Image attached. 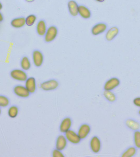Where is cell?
I'll list each match as a JSON object with an SVG mask.
<instances>
[{
  "label": "cell",
  "instance_id": "6da1fadb",
  "mask_svg": "<svg viewBox=\"0 0 140 157\" xmlns=\"http://www.w3.org/2000/svg\"><path fill=\"white\" fill-rule=\"evenodd\" d=\"M10 76L15 80L19 82H25L28 78L26 73L23 70L14 69L10 72Z\"/></svg>",
  "mask_w": 140,
  "mask_h": 157
},
{
  "label": "cell",
  "instance_id": "7a4b0ae2",
  "mask_svg": "<svg viewBox=\"0 0 140 157\" xmlns=\"http://www.w3.org/2000/svg\"><path fill=\"white\" fill-rule=\"evenodd\" d=\"M14 93L18 98H27L30 96V93L26 88L25 86L17 85L13 88Z\"/></svg>",
  "mask_w": 140,
  "mask_h": 157
},
{
  "label": "cell",
  "instance_id": "3957f363",
  "mask_svg": "<svg viewBox=\"0 0 140 157\" xmlns=\"http://www.w3.org/2000/svg\"><path fill=\"white\" fill-rule=\"evenodd\" d=\"M59 83L56 80L52 79L43 82L40 85L42 90L44 91H51L57 89Z\"/></svg>",
  "mask_w": 140,
  "mask_h": 157
},
{
  "label": "cell",
  "instance_id": "277c9868",
  "mask_svg": "<svg viewBox=\"0 0 140 157\" xmlns=\"http://www.w3.org/2000/svg\"><path fill=\"white\" fill-rule=\"evenodd\" d=\"M65 136L68 141L74 144H78L82 140L77 132L71 129L65 132Z\"/></svg>",
  "mask_w": 140,
  "mask_h": 157
},
{
  "label": "cell",
  "instance_id": "5b68a950",
  "mask_svg": "<svg viewBox=\"0 0 140 157\" xmlns=\"http://www.w3.org/2000/svg\"><path fill=\"white\" fill-rule=\"evenodd\" d=\"M90 147L92 152L98 153L100 151L102 148V143L100 139L97 136L92 137L90 141Z\"/></svg>",
  "mask_w": 140,
  "mask_h": 157
},
{
  "label": "cell",
  "instance_id": "8992f818",
  "mask_svg": "<svg viewBox=\"0 0 140 157\" xmlns=\"http://www.w3.org/2000/svg\"><path fill=\"white\" fill-rule=\"evenodd\" d=\"M120 84V80L116 77H113L108 80L104 86V90L112 91L119 86Z\"/></svg>",
  "mask_w": 140,
  "mask_h": 157
},
{
  "label": "cell",
  "instance_id": "52a82bcc",
  "mask_svg": "<svg viewBox=\"0 0 140 157\" xmlns=\"http://www.w3.org/2000/svg\"><path fill=\"white\" fill-rule=\"evenodd\" d=\"M125 125L126 128L135 131L140 129V122L132 118H128L125 120Z\"/></svg>",
  "mask_w": 140,
  "mask_h": 157
},
{
  "label": "cell",
  "instance_id": "ba28073f",
  "mask_svg": "<svg viewBox=\"0 0 140 157\" xmlns=\"http://www.w3.org/2000/svg\"><path fill=\"white\" fill-rule=\"evenodd\" d=\"M91 131V126L88 124L84 123L80 126L77 133L81 139L84 140L88 137Z\"/></svg>",
  "mask_w": 140,
  "mask_h": 157
},
{
  "label": "cell",
  "instance_id": "9c48e42d",
  "mask_svg": "<svg viewBox=\"0 0 140 157\" xmlns=\"http://www.w3.org/2000/svg\"><path fill=\"white\" fill-rule=\"evenodd\" d=\"M72 119L70 117H66L63 119L60 124L59 130L62 133H65L69 130L71 129L72 126Z\"/></svg>",
  "mask_w": 140,
  "mask_h": 157
},
{
  "label": "cell",
  "instance_id": "30bf717a",
  "mask_svg": "<svg viewBox=\"0 0 140 157\" xmlns=\"http://www.w3.org/2000/svg\"><path fill=\"white\" fill-rule=\"evenodd\" d=\"M67 140L65 136L59 135L56 138L55 148L61 151H63L67 146Z\"/></svg>",
  "mask_w": 140,
  "mask_h": 157
},
{
  "label": "cell",
  "instance_id": "8fae6325",
  "mask_svg": "<svg viewBox=\"0 0 140 157\" xmlns=\"http://www.w3.org/2000/svg\"><path fill=\"white\" fill-rule=\"evenodd\" d=\"M57 34V29L55 26H51L48 29L45 33V40L47 42L52 41Z\"/></svg>",
  "mask_w": 140,
  "mask_h": 157
},
{
  "label": "cell",
  "instance_id": "7c38bea8",
  "mask_svg": "<svg viewBox=\"0 0 140 157\" xmlns=\"http://www.w3.org/2000/svg\"><path fill=\"white\" fill-rule=\"evenodd\" d=\"M25 87L30 94H33L37 90L36 82L35 78L29 77L25 81Z\"/></svg>",
  "mask_w": 140,
  "mask_h": 157
},
{
  "label": "cell",
  "instance_id": "4fadbf2b",
  "mask_svg": "<svg viewBox=\"0 0 140 157\" xmlns=\"http://www.w3.org/2000/svg\"><path fill=\"white\" fill-rule=\"evenodd\" d=\"M33 61L34 65L37 67H40L44 61V56L41 52L38 50H35L33 52Z\"/></svg>",
  "mask_w": 140,
  "mask_h": 157
},
{
  "label": "cell",
  "instance_id": "5bb4252c",
  "mask_svg": "<svg viewBox=\"0 0 140 157\" xmlns=\"http://www.w3.org/2000/svg\"><path fill=\"white\" fill-rule=\"evenodd\" d=\"M137 150L135 146H130L122 152L120 156L122 157H134L137 154Z\"/></svg>",
  "mask_w": 140,
  "mask_h": 157
},
{
  "label": "cell",
  "instance_id": "9a60e30c",
  "mask_svg": "<svg viewBox=\"0 0 140 157\" xmlns=\"http://www.w3.org/2000/svg\"><path fill=\"white\" fill-rule=\"evenodd\" d=\"M25 24V18L23 17L14 18L11 21V25L14 28H19L24 26Z\"/></svg>",
  "mask_w": 140,
  "mask_h": 157
},
{
  "label": "cell",
  "instance_id": "2e32d148",
  "mask_svg": "<svg viewBox=\"0 0 140 157\" xmlns=\"http://www.w3.org/2000/svg\"><path fill=\"white\" fill-rule=\"evenodd\" d=\"M107 26L103 23H98L93 27L92 29V34L94 35H98L103 33L106 30Z\"/></svg>",
  "mask_w": 140,
  "mask_h": 157
},
{
  "label": "cell",
  "instance_id": "e0dca14e",
  "mask_svg": "<svg viewBox=\"0 0 140 157\" xmlns=\"http://www.w3.org/2000/svg\"><path fill=\"white\" fill-rule=\"evenodd\" d=\"M103 95L104 98L111 103L115 102L117 100V96L112 91L104 90Z\"/></svg>",
  "mask_w": 140,
  "mask_h": 157
},
{
  "label": "cell",
  "instance_id": "ac0fdd59",
  "mask_svg": "<svg viewBox=\"0 0 140 157\" xmlns=\"http://www.w3.org/2000/svg\"><path fill=\"white\" fill-rule=\"evenodd\" d=\"M19 107L17 105H12L7 110L8 116L11 118H15L17 117L19 113Z\"/></svg>",
  "mask_w": 140,
  "mask_h": 157
},
{
  "label": "cell",
  "instance_id": "d6986e66",
  "mask_svg": "<svg viewBox=\"0 0 140 157\" xmlns=\"http://www.w3.org/2000/svg\"><path fill=\"white\" fill-rule=\"evenodd\" d=\"M119 29L117 27H114L111 28L107 32L106 38L108 40H111L118 35Z\"/></svg>",
  "mask_w": 140,
  "mask_h": 157
},
{
  "label": "cell",
  "instance_id": "ffe728a7",
  "mask_svg": "<svg viewBox=\"0 0 140 157\" xmlns=\"http://www.w3.org/2000/svg\"><path fill=\"white\" fill-rule=\"evenodd\" d=\"M69 11L72 16H77L78 13L79 6L74 1H70L68 4Z\"/></svg>",
  "mask_w": 140,
  "mask_h": 157
},
{
  "label": "cell",
  "instance_id": "44dd1931",
  "mask_svg": "<svg viewBox=\"0 0 140 157\" xmlns=\"http://www.w3.org/2000/svg\"><path fill=\"white\" fill-rule=\"evenodd\" d=\"M37 30L39 35H45L46 33V27L45 22L44 21L41 20L38 22L37 25Z\"/></svg>",
  "mask_w": 140,
  "mask_h": 157
},
{
  "label": "cell",
  "instance_id": "7402d4cb",
  "mask_svg": "<svg viewBox=\"0 0 140 157\" xmlns=\"http://www.w3.org/2000/svg\"><path fill=\"white\" fill-rule=\"evenodd\" d=\"M78 13L83 18H88L91 17V12L84 6H80L78 8Z\"/></svg>",
  "mask_w": 140,
  "mask_h": 157
},
{
  "label": "cell",
  "instance_id": "603a6c76",
  "mask_svg": "<svg viewBox=\"0 0 140 157\" xmlns=\"http://www.w3.org/2000/svg\"><path fill=\"white\" fill-rule=\"evenodd\" d=\"M20 64L21 67L22 69L25 71H28L29 70L31 66L30 61L27 56H24L22 59Z\"/></svg>",
  "mask_w": 140,
  "mask_h": 157
},
{
  "label": "cell",
  "instance_id": "cb8c5ba5",
  "mask_svg": "<svg viewBox=\"0 0 140 157\" xmlns=\"http://www.w3.org/2000/svg\"><path fill=\"white\" fill-rule=\"evenodd\" d=\"M133 142L137 149H140V130L134 131Z\"/></svg>",
  "mask_w": 140,
  "mask_h": 157
},
{
  "label": "cell",
  "instance_id": "d4e9b609",
  "mask_svg": "<svg viewBox=\"0 0 140 157\" xmlns=\"http://www.w3.org/2000/svg\"><path fill=\"white\" fill-rule=\"evenodd\" d=\"M10 104L9 98L6 95L0 94V107L1 108H6Z\"/></svg>",
  "mask_w": 140,
  "mask_h": 157
},
{
  "label": "cell",
  "instance_id": "484cf974",
  "mask_svg": "<svg viewBox=\"0 0 140 157\" xmlns=\"http://www.w3.org/2000/svg\"><path fill=\"white\" fill-rule=\"evenodd\" d=\"M36 17L34 15H30L25 18V24L29 26L33 25L36 20Z\"/></svg>",
  "mask_w": 140,
  "mask_h": 157
},
{
  "label": "cell",
  "instance_id": "4316f807",
  "mask_svg": "<svg viewBox=\"0 0 140 157\" xmlns=\"http://www.w3.org/2000/svg\"><path fill=\"white\" fill-rule=\"evenodd\" d=\"M52 154V156L53 157H64V155L63 153H62L61 151L59 150L56 149V148L53 150Z\"/></svg>",
  "mask_w": 140,
  "mask_h": 157
},
{
  "label": "cell",
  "instance_id": "83f0119b",
  "mask_svg": "<svg viewBox=\"0 0 140 157\" xmlns=\"http://www.w3.org/2000/svg\"><path fill=\"white\" fill-rule=\"evenodd\" d=\"M133 103L135 106L140 108V97L135 98L133 101Z\"/></svg>",
  "mask_w": 140,
  "mask_h": 157
},
{
  "label": "cell",
  "instance_id": "f1b7e54d",
  "mask_svg": "<svg viewBox=\"0 0 140 157\" xmlns=\"http://www.w3.org/2000/svg\"><path fill=\"white\" fill-rule=\"evenodd\" d=\"M3 20V17L2 13L0 12V22H2Z\"/></svg>",
  "mask_w": 140,
  "mask_h": 157
},
{
  "label": "cell",
  "instance_id": "f546056e",
  "mask_svg": "<svg viewBox=\"0 0 140 157\" xmlns=\"http://www.w3.org/2000/svg\"><path fill=\"white\" fill-rule=\"evenodd\" d=\"M138 115L140 116V109L138 110Z\"/></svg>",
  "mask_w": 140,
  "mask_h": 157
},
{
  "label": "cell",
  "instance_id": "4dcf8cb0",
  "mask_svg": "<svg viewBox=\"0 0 140 157\" xmlns=\"http://www.w3.org/2000/svg\"><path fill=\"white\" fill-rule=\"evenodd\" d=\"M1 113H2V110H1V107H0V115H1Z\"/></svg>",
  "mask_w": 140,
  "mask_h": 157
},
{
  "label": "cell",
  "instance_id": "1f68e13d",
  "mask_svg": "<svg viewBox=\"0 0 140 157\" xmlns=\"http://www.w3.org/2000/svg\"><path fill=\"white\" fill-rule=\"evenodd\" d=\"M98 1H99V2H103V1H104V0H97Z\"/></svg>",
  "mask_w": 140,
  "mask_h": 157
},
{
  "label": "cell",
  "instance_id": "d6a6232c",
  "mask_svg": "<svg viewBox=\"0 0 140 157\" xmlns=\"http://www.w3.org/2000/svg\"><path fill=\"white\" fill-rule=\"evenodd\" d=\"M1 8H2V5L0 3V10H1Z\"/></svg>",
  "mask_w": 140,
  "mask_h": 157
}]
</instances>
